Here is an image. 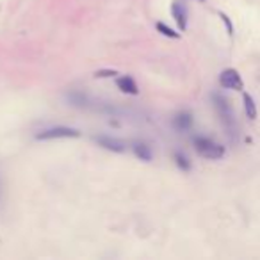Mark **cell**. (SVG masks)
Returning <instances> with one entry per match:
<instances>
[{"mask_svg":"<svg viewBox=\"0 0 260 260\" xmlns=\"http://www.w3.org/2000/svg\"><path fill=\"white\" fill-rule=\"evenodd\" d=\"M194 150L198 152V155L205 158H210V160H218V158L224 157V146L216 142L210 138H204V136H198L194 138Z\"/></svg>","mask_w":260,"mask_h":260,"instance_id":"cell-1","label":"cell"},{"mask_svg":"<svg viewBox=\"0 0 260 260\" xmlns=\"http://www.w3.org/2000/svg\"><path fill=\"white\" fill-rule=\"evenodd\" d=\"M212 100H214L216 110H218V114H220L223 125L226 126L228 132L234 136L236 134V116H234V110H232V107H230V104H228V100L218 93L212 94Z\"/></svg>","mask_w":260,"mask_h":260,"instance_id":"cell-2","label":"cell"},{"mask_svg":"<svg viewBox=\"0 0 260 260\" xmlns=\"http://www.w3.org/2000/svg\"><path fill=\"white\" fill-rule=\"evenodd\" d=\"M80 132L77 128H70V126H52V128L41 130L36 134V139L40 141H48V139H61V138H78Z\"/></svg>","mask_w":260,"mask_h":260,"instance_id":"cell-3","label":"cell"},{"mask_svg":"<svg viewBox=\"0 0 260 260\" xmlns=\"http://www.w3.org/2000/svg\"><path fill=\"white\" fill-rule=\"evenodd\" d=\"M220 84H221V88H224V90H234V91H240L244 88V82H242V78H240L239 72L234 68H226L221 72Z\"/></svg>","mask_w":260,"mask_h":260,"instance_id":"cell-4","label":"cell"},{"mask_svg":"<svg viewBox=\"0 0 260 260\" xmlns=\"http://www.w3.org/2000/svg\"><path fill=\"white\" fill-rule=\"evenodd\" d=\"M96 142L100 144L102 148L109 152H116V154H123L126 150V144L123 141L116 138H110V136H98L96 138Z\"/></svg>","mask_w":260,"mask_h":260,"instance_id":"cell-5","label":"cell"},{"mask_svg":"<svg viewBox=\"0 0 260 260\" xmlns=\"http://www.w3.org/2000/svg\"><path fill=\"white\" fill-rule=\"evenodd\" d=\"M171 14H173V18H175L178 28L184 32V30L187 28V8L182 4V2L175 0V2L171 4Z\"/></svg>","mask_w":260,"mask_h":260,"instance_id":"cell-6","label":"cell"},{"mask_svg":"<svg viewBox=\"0 0 260 260\" xmlns=\"http://www.w3.org/2000/svg\"><path fill=\"white\" fill-rule=\"evenodd\" d=\"M173 126H175L178 132H187V130L192 126V116L191 112H178L173 118Z\"/></svg>","mask_w":260,"mask_h":260,"instance_id":"cell-7","label":"cell"},{"mask_svg":"<svg viewBox=\"0 0 260 260\" xmlns=\"http://www.w3.org/2000/svg\"><path fill=\"white\" fill-rule=\"evenodd\" d=\"M132 150H134L136 157L141 158V160H144V162L152 160V157H154V154H152V148L148 146L146 142H142V141H136L134 144H132Z\"/></svg>","mask_w":260,"mask_h":260,"instance_id":"cell-8","label":"cell"},{"mask_svg":"<svg viewBox=\"0 0 260 260\" xmlns=\"http://www.w3.org/2000/svg\"><path fill=\"white\" fill-rule=\"evenodd\" d=\"M116 84H118V88L123 91V93H128V94H138L139 93V88L138 84H136V80L132 77H120L118 80H116Z\"/></svg>","mask_w":260,"mask_h":260,"instance_id":"cell-9","label":"cell"},{"mask_svg":"<svg viewBox=\"0 0 260 260\" xmlns=\"http://www.w3.org/2000/svg\"><path fill=\"white\" fill-rule=\"evenodd\" d=\"M242 100H244V110H246V116H248L250 120H256V104H255V100H253V96L248 93H244Z\"/></svg>","mask_w":260,"mask_h":260,"instance_id":"cell-10","label":"cell"},{"mask_svg":"<svg viewBox=\"0 0 260 260\" xmlns=\"http://www.w3.org/2000/svg\"><path fill=\"white\" fill-rule=\"evenodd\" d=\"M155 27H157L158 32L162 34V36H166V38H173V40H178V38H180V34H178V32H175L173 28L168 27V25H166V24H162V22H158V24L155 25Z\"/></svg>","mask_w":260,"mask_h":260,"instance_id":"cell-11","label":"cell"},{"mask_svg":"<svg viewBox=\"0 0 260 260\" xmlns=\"http://www.w3.org/2000/svg\"><path fill=\"white\" fill-rule=\"evenodd\" d=\"M175 160H176V166H178L180 170H184V171L191 170V162H189V158H187L184 154H180V152H176L175 154Z\"/></svg>","mask_w":260,"mask_h":260,"instance_id":"cell-12","label":"cell"},{"mask_svg":"<svg viewBox=\"0 0 260 260\" xmlns=\"http://www.w3.org/2000/svg\"><path fill=\"white\" fill-rule=\"evenodd\" d=\"M220 16H221V20H223V24L226 25V32L232 36V34H234V25H232V22H230V18H228L224 12H220Z\"/></svg>","mask_w":260,"mask_h":260,"instance_id":"cell-13","label":"cell"},{"mask_svg":"<svg viewBox=\"0 0 260 260\" xmlns=\"http://www.w3.org/2000/svg\"><path fill=\"white\" fill-rule=\"evenodd\" d=\"M114 75H116V72H114V70H100V72H96V74H94V77L104 78V77H114Z\"/></svg>","mask_w":260,"mask_h":260,"instance_id":"cell-14","label":"cell"},{"mask_svg":"<svg viewBox=\"0 0 260 260\" xmlns=\"http://www.w3.org/2000/svg\"><path fill=\"white\" fill-rule=\"evenodd\" d=\"M200 2H204V0H200Z\"/></svg>","mask_w":260,"mask_h":260,"instance_id":"cell-15","label":"cell"}]
</instances>
